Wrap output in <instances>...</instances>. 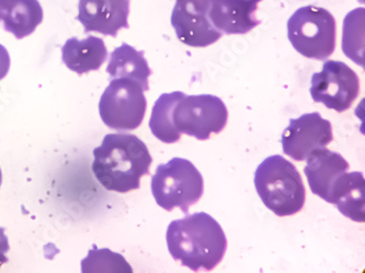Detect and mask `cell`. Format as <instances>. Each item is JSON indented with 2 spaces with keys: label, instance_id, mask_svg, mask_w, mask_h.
<instances>
[{
  "label": "cell",
  "instance_id": "1",
  "mask_svg": "<svg viewBox=\"0 0 365 273\" xmlns=\"http://www.w3.org/2000/svg\"><path fill=\"white\" fill-rule=\"evenodd\" d=\"M166 238L173 259L193 271L213 270L227 250L222 226L205 212L171 222Z\"/></svg>",
  "mask_w": 365,
  "mask_h": 273
},
{
  "label": "cell",
  "instance_id": "2",
  "mask_svg": "<svg viewBox=\"0 0 365 273\" xmlns=\"http://www.w3.org/2000/svg\"><path fill=\"white\" fill-rule=\"evenodd\" d=\"M93 172L107 191L128 193L150 174L153 159L148 146L134 134H110L93 150Z\"/></svg>",
  "mask_w": 365,
  "mask_h": 273
},
{
  "label": "cell",
  "instance_id": "3",
  "mask_svg": "<svg viewBox=\"0 0 365 273\" xmlns=\"http://www.w3.org/2000/svg\"><path fill=\"white\" fill-rule=\"evenodd\" d=\"M255 186L262 203L277 217L297 215L305 205L303 179L294 164L283 156L262 161L255 173Z\"/></svg>",
  "mask_w": 365,
  "mask_h": 273
},
{
  "label": "cell",
  "instance_id": "4",
  "mask_svg": "<svg viewBox=\"0 0 365 273\" xmlns=\"http://www.w3.org/2000/svg\"><path fill=\"white\" fill-rule=\"evenodd\" d=\"M203 191V176L187 159L173 158L159 165L152 178L155 200L167 211L179 208L187 215L190 207L201 199Z\"/></svg>",
  "mask_w": 365,
  "mask_h": 273
},
{
  "label": "cell",
  "instance_id": "5",
  "mask_svg": "<svg viewBox=\"0 0 365 273\" xmlns=\"http://www.w3.org/2000/svg\"><path fill=\"white\" fill-rule=\"evenodd\" d=\"M292 46L306 58L326 60L336 48V20L328 10L305 6L287 21Z\"/></svg>",
  "mask_w": 365,
  "mask_h": 273
},
{
  "label": "cell",
  "instance_id": "6",
  "mask_svg": "<svg viewBox=\"0 0 365 273\" xmlns=\"http://www.w3.org/2000/svg\"><path fill=\"white\" fill-rule=\"evenodd\" d=\"M146 106L140 83L130 79H112L100 100V117L110 129L134 130L142 124Z\"/></svg>",
  "mask_w": 365,
  "mask_h": 273
},
{
  "label": "cell",
  "instance_id": "7",
  "mask_svg": "<svg viewBox=\"0 0 365 273\" xmlns=\"http://www.w3.org/2000/svg\"><path fill=\"white\" fill-rule=\"evenodd\" d=\"M227 120L225 104L211 95H185L177 102L173 112L176 129L201 141L210 139L212 134H220L227 125Z\"/></svg>",
  "mask_w": 365,
  "mask_h": 273
},
{
  "label": "cell",
  "instance_id": "8",
  "mask_svg": "<svg viewBox=\"0 0 365 273\" xmlns=\"http://www.w3.org/2000/svg\"><path fill=\"white\" fill-rule=\"evenodd\" d=\"M360 93V79L348 65L327 60L323 70L312 77L311 95L316 103L342 113L351 107Z\"/></svg>",
  "mask_w": 365,
  "mask_h": 273
},
{
  "label": "cell",
  "instance_id": "9",
  "mask_svg": "<svg viewBox=\"0 0 365 273\" xmlns=\"http://www.w3.org/2000/svg\"><path fill=\"white\" fill-rule=\"evenodd\" d=\"M212 0H176L171 26L181 43L191 48H207L223 36L209 17Z\"/></svg>",
  "mask_w": 365,
  "mask_h": 273
},
{
  "label": "cell",
  "instance_id": "10",
  "mask_svg": "<svg viewBox=\"0 0 365 273\" xmlns=\"http://www.w3.org/2000/svg\"><path fill=\"white\" fill-rule=\"evenodd\" d=\"M332 140L331 123L319 113L304 114L289 120L281 138L284 154L299 162L305 161L312 151L326 148Z\"/></svg>",
  "mask_w": 365,
  "mask_h": 273
},
{
  "label": "cell",
  "instance_id": "11",
  "mask_svg": "<svg viewBox=\"0 0 365 273\" xmlns=\"http://www.w3.org/2000/svg\"><path fill=\"white\" fill-rule=\"evenodd\" d=\"M130 0H79L77 20L86 33L98 32L115 38L128 28Z\"/></svg>",
  "mask_w": 365,
  "mask_h": 273
},
{
  "label": "cell",
  "instance_id": "12",
  "mask_svg": "<svg viewBox=\"0 0 365 273\" xmlns=\"http://www.w3.org/2000/svg\"><path fill=\"white\" fill-rule=\"evenodd\" d=\"M262 0H212L209 17L223 34H246L261 23L255 12Z\"/></svg>",
  "mask_w": 365,
  "mask_h": 273
},
{
  "label": "cell",
  "instance_id": "13",
  "mask_svg": "<svg viewBox=\"0 0 365 273\" xmlns=\"http://www.w3.org/2000/svg\"><path fill=\"white\" fill-rule=\"evenodd\" d=\"M306 160L307 165L304 172L312 193L328 203L334 181L344 173L348 172L350 168L349 163L337 152H332L326 148L312 151Z\"/></svg>",
  "mask_w": 365,
  "mask_h": 273
},
{
  "label": "cell",
  "instance_id": "14",
  "mask_svg": "<svg viewBox=\"0 0 365 273\" xmlns=\"http://www.w3.org/2000/svg\"><path fill=\"white\" fill-rule=\"evenodd\" d=\"M43 18L38 0H0V26L18 40L31 36Z\"/></svg>",
  "mask_w": 365,
  "mask_h": 273
},
{
  "label": "cell",
  "instance_id": "15",
  "mask_svg": "<svg viewBox=\"0 0 365 273\" xmlns=\"http://www.w3.org/2000/svg\"><path fill=\"white\" fill-rule=\"evenodd\" d=\"M365 181L360 172L344 173L334 181L328 203L336 205L344 217L365 221Z\"/></svg>",
  "mask_w": 365,
  "mask_h": 273
},
{
  "label": "cell",
  "instance_id": "16",
  "mask_svg": "<svg viewBox=\"0 0 365 273\" xmlns=\"http://www.w3.org/2000/svg\"><path fill=\"white\" fill-rule=\"evenodd\" d=\"M107 58L105 42L97 36H89L83 40L71 38L62 48L63 63L78 75L98 70Z\"/></svg>",
  "mask_w": 365,
  "mask_h": 273
},
{
  "label": "cell",
  "instance_id": "17",
  "mask_svg": "<svg viewBox=\"0 0 365 273\" xmlns=\"http://www.w3.org/2000/svg\"><path fill=\"white\" fill-rule=\"evenodd\" d=\"M107 73L111 79H130L140 83L144 91L150 89L148 78L152 70L145 59L144 52H138L126 43L112 52Z\"/></svg>",
  "mask_w": 365,
  "mask_h": 273
},
{
  "label": "cell",
  "instance_id": "18",
  "mask_svg": "<svg viewBox=\"0 0 365 273\" xmlns=\"http://www.w3.org/2000/svg\"><path fill=\"white\" fill-rule=\"evenodd\" d=\"M185 95L180 91L164 93L155 102L150 120V132L164 144H175L180 139L181 134L173 125V112L177 102Z\"/></svg>",
  "mask_w": 365,
  "mask_h": 273
},
{
  "label": "cell",
  "instance_id": "19",
  "mask_svg": "<svg viewBox=\"0 0 365 273\" xmlns=\"http://www.w3.org/2000/svg\"><path fill=\"white\" fill-rule=\"evenodd\" d=\"M342 50L348 58L364 67V9L358 8L346 16Z\"/></svg>",
  "mask_w": 365,
  "mask_h": 273
},
{
  "label": "cell",
  "instance_id": "20",
  "mask_svg": "<svg viewBox=\"0 0 365 273\" xmlns=\"http://www.w3.org/2000/svg\"><path fill=\"white\" fill-rule=\"evenodd\" d=\"M81 271L87 272H133V269L120 254L112 252L108 248L89 252L88 257L81 262Z\"/></svg>",
  "mask_w": 365,
  "mask_h": 273
},
{
  "label": "cell",
  "instance_id": "21",
  "mask_svg": "<svg viewBox=\"0 0 365 273\" xmlns=\"http://www.w3.org/2000/svg\"><path fill=\"white\" fill-rule=\"evenodd\" d=\"M10 69V55L7 48L0 44V80L5 78Z\"/></svg>",
  "mask_w": 365,
  "mask_h": 273
},
{
  "label": "cell",
  "instance_id": "22",
  "mask_svg": "<svg viewBox=\"0 0 365 273\" xmlns=\"http://www.w3.org/2000/svg\"><path fill=\"white\" fill-rule=\"evenodd\" d=\"M5 230L0 228V268L8 262V252L10 250L9 242L6 236Z\"/></svg>",
  "mask_w": 365,
  "mask_h": 273
},
{
  "label": "cell",
  "instance_id": "23",
  "mask_svg": "<svg viewBox=\"0 0 365 273\" xmlns=\"http://www.w3.org/2000/svg\"><path fill=\"white\" fill-rule=\"evenodd\" d=\"M1 181H3V173H1V170H0V186H1Z\"/></svg>",
  "mask_w": 365,
  "mask_h": 273
}]
</instances>
